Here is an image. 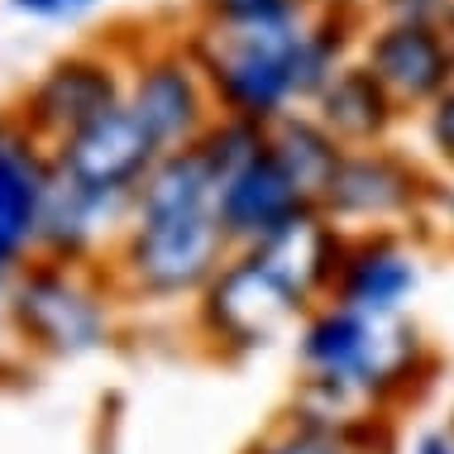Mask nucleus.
Returning <instances> with one entry per match:
<instances>
[{"mask_svg": "<svg viewBox=\"0 0 454 454\" xmlns=\"http://www.w3.org/2000/svg\"><path fill=\"white\" fill-rule=\"evenodd\" d=\"M349 15L345 0L321 15L278 29H215L201 24L187 53L196 58L215 106L249 125H273L292 115V101H316L325 82L345 67Z\"/></svg>", "mask_w": 454, "mask_h": 454, "instance_id": "1", "label": "nucleus"}, {"mask_svg": "<svg viewBox=\"0 0 454 454\" xmlns=\"http://www.w3.org/2000/svg\"><path fill=\"white\" fill-rule=\"evenodd\" d=\"M416 349V330H407L397 316L383 321L349 306H330L301 330V364L330 397H383L402 387Z\"/></svg>", "mask_w": 454, "mask_h": 454, "instance_id": "2", "label": "nucleus"}, {"mask_svg": "<svg viewBox=\"0 0 454 454\" xmlns=\"http://www.w3.org/2000/svg\"><path fill=\"white\" fill-rule=\"evenodd\" d=\"M225 230L215 211H182V215H134L120 268L129 287L144 297H182L206 292L211 278L225 268Z\"/></svg>", "mask_w": 454, "mask_h": 454, "instance_id": "3", "label": "nucleus"}, {"mask_svg": "<svg viewBox=\"0 0 454 454\" xmlns=\"http://www.w3.org/2000/svg\"><path fill=\"white\" fill-rule=\"evenodd\" d=\"M125 96L129 82L120 77V63L101 53H67L24 91L20 125L34 144L63 149L72 134H82L115 106H125Z\"/></svg>", "mask_w": 454, "mask_h": 454, "instance_id": "4", "label": "nucleus"}, {"mask_svg": "<svg viewBox=\"0 0 454 454\" xmlns=\"http://www.w3.org/2000/svg\"><path fill=\"white\" fill-rule=\"evenodd\" d=\"M297 311H301V292L254 249H244L239 259H225V268L206 287L201 306L206 330L220 345L235 349H263Z\"/></svg>", "mask_w": 454, "mask_h": 454, "instance_id": "5", "label": "nucleus"}, {"mask_svg": "<svg viewBox=\"0 0 454 454\" xmlns=\"http://www.w3.org/2000/svg\"><path fill=\"white\" fill-rule=\"evenodd\" d=\"M158 158H163V144L153 139V129L144 125L129 101L82 134H72L63 149H53V163L72 182H82L96 196H115V201H134V192L158 168Z\"/></svg>", "mask_w": 454, "mask_h": 454, "instance_id": "6", "label": "nucleus"}, {"mask_svg": "<svg viewBox=\"0 0 454 454\" xmlns=\"http://www.w3.org/2000/svg\"><path fill=\"white\" fill-rule=\"evenodd\" d=\"M125 101L139 110V120L153 129V139L163 144V153L192 149V144H201L206 129L215 125L211 120L215 96L206 87L196 58L177 53V48H158V53H144L139 63H134Z\"/></svg>", "mask_w": 454, "mask_h": 454, "instance_id": "7", "label": "nucleus"}, {"mask_svg": "<svg viewBox=\"0 0 454 454\" xmlns=\"http://www.w3.org/2000/svg\"><path fill=\"white\" fill-rule=\"evenodd\" d=\"M10 306H15V325L43 354H58V359L87 354L106 340V306L63 263L24 273Z\"/></svg>", "mask_w": 454, "mask_h": 454, "instance_id": "8", "label": "nucleus"}, {"mask_svg": "<svg viewBox=\"0 0 454 454\" xmlns=\"http://www.w3.org/2000/svg\"><path fill=\"white\" fill-rule=\"evenodd\" d=\"M364 67L383 82L397 110L435 106L454 87V48L431 24H378L364 39Z\"/></svg>", "mask_w": 454, "mask_h": 454, "instance_id": "9", "label": "nucleus"}, {"mask_svg": "<svg viewBox=\"0 0 454 454\" xmlns=\"http://www.w3.org/2000/svg\"><path fill=\"white\" fill-rule=\"evenodd\" d=\"M311 211L316 206L292 187V177L282 173V163L268 149L254 163H244L239 173H230L215 196V220L225 230V239L239 244V249L273 239L278 230H287L292 220H301Z\"/></svg>", "mask_w": 454, "mask_h": 454, "instance_id": "10", "label": "nucleus"}, {"mask_svg": "<svg viewBox=\"0 0 454 454\" xmlns=\"http://www.w3.org/2000/svg\"><path fill=\"white\" fill-rule=\"evenodd\" d=\"M421 173L387 149H349L325 192L321 215L335 220H397L421 201Z\"/></svg>", "mask_w": 454, "mask_h": 454, "instance_id": "11", "label": "nucleus"}, {"mask_svg": "<svg viewBox=\"0 0 454 454\" xmlns=\"http://www.w3.org/2000/svg\"><path fill=\"white\" fill-rule=\"evenodd\" d=\"M53 158L34 144L24 125H0V278L10 273L39 235V201Z\"/></svg>", "mask_w": 454, "mask_h": 454, "instance_id": "12", "label": "nucleus"}, {"mask_svg": "<svg viewBox=\"0 0 454 454\" xmlns=\"http://www.w3.org/2000/svg\"><path fill=\"white\" fill-rule=\"evenodd\" d=\"M416 282H421L416 254H407L392 235H373L345 249V263L335 273V292H340V306L387 321V316H397L407 306Z\"/></svg>", "mask_w": 454, "mask_h": 454, "instance_id": "13", "label": "nucleus"}, {"mask_svg": "<svg viewBox=\"0 0 454 454\" xmlns=\"http://www.w3.org/2000/svg\"><path fill=\"white\" fill-rule=\"evenodd\" d=\"M53 158V153H48ZM134 201H115V196H96L82 182H72L63 168H48L43 182V201H39V235L34 244L48 254L53 263H72L101 239V230L115 220V211H125Z\"/></svg>", "mask_w": 454, "mask_h": 454, "instance_id": "14", "label": "nucleus"}, {"mask_svg": "<svg viewBox=\"0 0 454 454\" xmlns=\"http://www.w3.org/2000/svg\"><path fill=\"white\" fill-rule=\"evenodd\" d=\"M311 106H316V120L345 149H373V144H383V134L397 120V101L383 91V82L364 63H345Z\"/></svg>", "mask_w": 454, "mask_h": 454, "instance_id": "15", "label": "nucleus"}, {"mask_svg": "<svg viewBox=\"0 0 454 454\" xmlns=\"http://www.w3.org/2000/svg\"><path fill=\"white\" fill-rule=\"evenodd\" d=\"M268 153L282 163V173L292 177V187L321 211L330 182H335L349 149L316 115H282V120L268 125Z\"/></svg>", "mask_w": 454, "mask_h": 454, "instance_id": "16", "label": "nucleus"}, {"mask_svg": "<svg viewBox=\"0 0 454 454\" xmlns=\"http://www.w3.org/2000/svg\"><path fill=\"white\" fill-rule=\"evenodd\" d=\"M220 196V173L206 158L201 144L177 153H163L158 168L144 177V187L134 192L129 215H182V211H215Z\"/></svg>", "mask_w": 454, "mask_h": 454, "instance_id": "17", "label": "nucleus"}, {"mask_svg": "<svg viewBox=\"0 0 454 454\" xmlns=\"http://www.w3.org/2000/svg\"><path fill=\"white\" fill-rule=\"evenodd\" d=\"M206 24L215 29H278V24H301L306 0H201Z\"/></svg>", "mask_w": 454, "mask_h": 454, "instance_id": "18", "label": "nucleus"}, {"mask_svg": "<svg viewBox=\"0 0 454 454\" xmlns=\"http://www.w3.org/2000/svg\"><path fill=\"white\" fill-rule=\"evenodd\" d=\"M254 454H364L354 445V431L340 421H321V416H306V421L287 426L282 435H273L268 445H259Z\"/></svg>", "mask_w": 454, "mask_h": 454, "instance_id": "19", "label": "nucleus"}, {"mask_svg": "<svg viewBox=\"0 0 454 454\" xmlns=\"http://www.w3.org/2000/svg\"><path fill=\"white\" fill-rule=\"evenodd\" d=\"M378 15L387 24H431V29H445L454 20V0H378Z\"/></svg>", "mask_w": 454, "mask_h": 454, "instance_id": "20", "label": "nucleus"}, {"mask_svg": "<svg viewBox=\"0 0 454 454\" xmlns=\"http://www.w3.org/2000/svg\"><path fill=\"white\" fill-rule=\"evenodd\" d=\"M431 144L445 163H454V87L431 106Z\"/></svg>", "mask_w": 454, "mask_h": 454, "instance_id": "21", "label": "nucleus"}, {"mask_svg": "<svg viewBox=\"0 0 454 454\" xmlns=\"http://www.w3.org/2000/svg\"><path fill=\"white\" fill-rule=\"evenodd\" d=\"M20 15H34V20H77L96 10V0H10Z\"/></svg>", "mask_w": 454, "mask_h": 454, "instance_id": "22", "label": "nucleus"}, {"mask_svg": "<svg viewBox=\"0 0 454 454\" xmlns=\"http://www.w3.org/2000/svg\"><path fill=\"white\" fill-rule=\"evenodd\" d=\"M411 454H454V435L450 431H426L411 445Z\"/></svg>", "mask_w": 454, "mask_h": 454, "instance_id": "23", "label": "nucleus"}, {"mask_svg": "<svg viewBox=\"0 0 454 454\" xmlns=\"http://www.w3.org/2000/svg\"><path fill=\"white\" fill-rule=\"evenodd\" d=\"M445 34H450V48H454V20H450V24H445Z\"/></svg>", "mask_w": 454, "mask_h": 454, "instance_id": "24", "label": "nucleus"}, {"mask_svg": "<svg viewBox=\"0 0 454 454\" xmlns=\"http://www.w3.org/2000/svg\"><path fill=\"white\" fill-rule=\"evenodd\" d=\"M450 435H454V416H450Z\"/></svg>", "mask_w": 454, "mask_h": 454, "instance_id": "25", "label": "nucleus"}, {"mask_svg": "<svg viewBox=\"0 0 454 454\" xmlns=\"http://www.w3.org/2000/svg\"><path fill=\"white\" fill-rule=\"evenodd\" d=\"M0 282H5V278H0Z\"/></svg>", "mask_w": 454, "mask_h": 454, "instance_id": "26", "label": "nucleus"}]
</instances>
